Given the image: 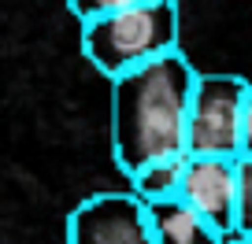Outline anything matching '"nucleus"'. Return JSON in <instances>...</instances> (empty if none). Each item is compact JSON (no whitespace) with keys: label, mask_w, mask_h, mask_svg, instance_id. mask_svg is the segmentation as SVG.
Returning <instances> with one entry per match:
<instances>
[{"label":"nucleus","mask_w":252,"mask_h":244,"mask_svg":"<svg viewBox=\"0 0 252 244\" xmlns=\"http://www.w3.org/2000/svg\"><path fill=\"white\" fill-rule=\"evenodd\" d=\"M234 233L252 237V156H237V215Z\"/></svg>","instance_id":"8"},{"label":"nucleus","mask_w":252,"mask_h":244,"mask_svg":"<svg viewBox=\"0 0 252 244\" xmlns=\"http://www.w3.org/2000/svg\"><path fill=\"white\" fill-rule=\"evenodd\" d=\"M249 85L241 74H197L193 100H189V134L186 152L189 156H241V118H245V96Z\"/></svg>","instance_id":"3"},{"label":"nucleus","mask_w":252,"mask_h":244,"mask_svg":"<svg viewBox=\"0 0 252 244\" xmlns=\"http://www.w3.org/2000/svg\"><path fill=\"white\" fill-rule=\"evenodd\" d=\"M134 4H145V0H67V8L78 23H89V19H100L108 11H119V8H134Z\"/></svg>","instance_id":"9"},{"label":"nucleus","mask_w":252,"mask_h":244,"mask_svg":"<svg viewBox=\"0 0 252 244\" xmlns=\"http://www.w3.org/2000/svg\"><path fill=\"white\" fill-rule=\"evenodd\" d=\"M241 156H252V85L245 96V118H241Z\"/></svg>","instance_id":"10"},{"label":"nucleus","mask_w":252,"mask_h":244,"mask_svg":"<svg viewBox=\"0 0 252 244\" xmlns=\"http://www.w3.org/2000/svg\"><path fill=\"white\" fill-rule=\"evenodd\" d=\"M149 207V222H152V237L156 244H222V233L197 215L182 196H167V200H152Z\"/></svg>","instance_id":"6"},{"label":"nucleus","mask_w":252,"mask_h":244,"mask_svg":"<svg viewBox=\"0 0 252 244\" xmlns=\"http://www.w3.org/2000/svg\"><path fill=\"white\" fill-rule=\"evenodd\" d=\"M222 244H252V237H245V233H230V237H222Z\"/></svg>","instance_id":"11"},{"label":"nucleus","mask_w":252,"mask_h":244,"mask_svg":"<svg viewBox=\"0 0 252 244\" xmlns=\"http://www.w3.org/2000/svg\"><path fill=\"white\" fill-rule=\"evenodd\" d=\"M67 244H156L149 207L130 192H93L67 215Z\"/></svg>","instance_id":"4"},{"label":"nucleus","mask_w":252,"mask_h":244,"mask_svg":"<svg viewBox=\"0 0 252 244\" xmlns=\"http://www.w3.org/2000/svg\"><path fill=\"white\" fill-rule=\"evenodd\" d=\"M182 170H186V156H171V159H156V163H145L141 170L130 174V189L152 204V200H167L178 196L182 189Z\"/></svg>","instance_id":"7"},{"label":"nucleus","mask_w":252,"mask_h":244,"mask_svg":"<svg viewBox=\"0 0 252 244\" xmlns=\"http://www.w3.org/2000/svg\"><path fill=\"white\" fill-rule=\"evenodd\" d=\"M178 0H145L134 8H119L82 23V52L111 81L167 52H178Z\"/></svg>","instance_id":"2"},{"label":"nucleus","mask_w":252,"mask_h":244,"mask_svg":"<svg viewBox=\"0 0 252 244\" xmlns=\"http://www.w3.org/2000/svg\"><path fill=\"white\" fill-rule=\"evenodd\" d=\"M178 196L204 215L222 237L234 233L237 215V159L226 156H186Z\"/></svg>","instance_id":"5"},{"label":"nucleus","mask_w":252,"mask_h":244,"mask_svg":"<svg viewBox=\"0 0 252 244\" xmlns=\"http://www.w3.org/2000/svg\"><path fill=\"white\" fill-rule=\"evenodd\" d=\"M197 74L178 48L111 78V159L126 178L145 163L189 156L186 134Z\"/></svg>","instance_id":"1"}]
</instances>
